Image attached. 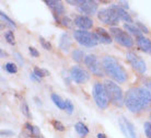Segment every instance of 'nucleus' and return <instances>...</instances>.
<instances>
[{
	"label": "nucleus",
	"mask_w": 151,
	"mask_h": 138,
	"mask_svg": "<svg viewBox=\"0 0 151 138\" xmlns=\"http://www.w3.org/2000/svg\"><path fill=\"white\" fill-rule=\"evenodd\" d=\"M125 104L132 113L151 110V93L146 88H132L125 94Z\"/></svg>",
	"instance_id": "nucleus-1"
},
{
	"label": "nucleus",
	"mask_w": 151,
	"mask_h": 138,
	"mask_svg": "<svg viewBox=\"0 0 151 138\" xmlns=\"http://www.w3.org/2000/svg\"><path fill=\"white\" fill-rule=\"evenodd\" d=\"M103 69L111 78L114 79L117 82H125L127 80V72L124 68L122 67V65L117 61L114 57L112 56H105L103 58L102 61Z\"/></svg>",
	"instance_id": "nucleus-2"
},
{
	"label": "nucleus",
	"mask_w": 151,
	"mask_h": 138,
	"mask_svg": "<svg viewBox=\"0 0 151 138\" xmlns=\"http://www.w3.org/2000/svg\"><path fill=\"white\" fill-rule=\"evenodd\" d=\"M104 88L106 90L107 98H109V100L112 104L117 106V108H122L125 104V98L123 90L121 89V87L118 86L116 82L112 81V80H105Z\"/></svg>",
	"instance_id": "nucleus-3"
},
{
	"label": "nucleus",
	"mask_w": 151,
	"mask_h": 138,
	"mask_svg": "<svg viewBox=\"0 0 151 138\" xmlns=\"http://www.w3.org/2000/svg\"><path fill=\"white\" fill-rule=\"evenodd\" d=\"M92 94H93V99H94L95 103L100 108H107L109 105V98H107V93H106V90L104 88V85L96 82L93 86V90H92Z\"/></svg>",
	"instance_id": "nucleus-4"
},
{
	"label": "nucleus",
	"mask_w": 151,
	"mask_h": 138,
	"mask_svg": "<svg viewBox=\"0 0 151 138\" xmlns=\"http://www.w3.org/2000/svg\"><path fill=\"white\" fill-rule=\"evenodd\" d=\"M98 19L104 24L111 25L114 27V25L118 24L119 17L117 14V11L114 8H109V9H101L98 12Z\"/></svg>",
	"instance_id": "nucleus-5"
},
{
	"label": "nucleus",
	"mask_w": 151,
	"mask_h": 138,
	"mask_svg": "<svg viewBox=\"0 0 151 138\" xmlns=\"http://www.w3.org/2000/svg\"><path fill=\"white\" fill-rule=\"evenodd\" d=\"M73 38L80 45L86 47H93L98 45V40L95 38L94 33H90L83 30H77L73 32Z\"/></svg>",
	"instance_id": "nucleus-6"
},
{
	"label": "nucleus",
	"mask_w": 151,
	"mask_h": 138,
	"mask_svg": "<svg viewBox=\"0 0 151 138\" xmlns=\"http://www.w3.org/2000/svg\"><path fill=\"white\" fill-rule=\"evenodd\" d=\"M111 33L113 35L114 40H115L118 44H121L122 46L132 47V44H134L132 38H130L126 32H124V31L121 30V29H118V27H111Z\"/></svg>",
	"instance_id": "nucleus-7"
},
{
	"label": "nucleus",
	"mask_w": 151,
	"mask_h": 138,
	"mask_svg": "<svg viewBox=\"0 0 151 138\" xmlns=\"http://www.w3.org/2000/svg\"><path fill=\"white\" fill-rule=\"evenodd\" d=\"M126 57H127V60L129 61V64L132 65V67L136 71H138L139 74L144 75L146 70H147V67H146V64H145L144 60L141 59L138 55H136L134 52H128Z\"/></svg>",
	"instance_id": "nucleus-8"
},
{
	"label": "nucleus",
	"mask_w": 151,
	"mask_h": 138,
	"mask_svg": "<svg viewBox=\"0 0 151 138\" xmlns=\"http://www.w3.org/2000/svg\"><path fill=\"white\" fill-rule=\"evenodd\" d=\"M118 125H119L122 133L127 138H136L135 127H134L132 123H130L126 117L119 116V118H118Z\"/></svg>",
	"instance_id": "nucleus-9"
},
{
	"label": "nucleus",
	"mask_w": 151,
	"mask_h": 138,
	"mask_svg": "<svg viewBox=\"0 0 151 138\" xmlns=\"http://www.w3.org/2000/svg\"><path fill=\"white\" fill-rule=\"evenodd\" d=\"M84 64L87 65V67L91 70L92 74H94L95 76H99V77H102L103 72L101 70V67H100V64L98 61V57L91 54V55H88L84 58Z\"/></svg>",
	"instance_id": "nucleus-10"
},
{
	"label": "nucleus",
	"mask_w": 151,
	"mask_h": 138,
	"mask_svg": "<svg viewBox=\"0 0 151 138\" xmlns=\"http://www.w3.org/2000/svg\"><path fill=\"white\" fill-rule=\"evenodd\" d=\"M70 76L71 79L77 83H84L89 80V74L79 66H72L70 69Z\"/></svg>",
	"instance_id": "nucleus-11"
},
{
	"label": "nucleus",
	"mask_w": 151,
	"mask_h": 138,
	"mask_svg": "<svg viewBox=\"0 0 151 138\" xmlns=\"http://www.w3.org/2000/svg\"><path fill=\"white\" fill-rule=\"evenodd\" d=\"M78 10L84 14H93L98 10V2L94 0H82V4L78 7Z\"/></svg>",
	"instance_id": "nucleus-12"
},
{
	"label": "nucleus",
	"mask_w": 151,
	"mask_h": 138,
	"mask_svg": "<svg viewBox=\"0 0 151 138\" xmlns=\"http://www.w3.org/2000/svg\"><path fill=\"white\" fill-rule=\"evenodd\" d=\"M75 24L81 30H88L91 29L93 25V21L91 18L86 17V15H78L75 19Z\"/></svg>",
	"instance_id": "nucleus-13"
},
{
	"label": "nucleus",
	"mask_w": 151,
	"mask_h": 138,
	"mask_svg": "<svg viewBox=\"0 0 151 138\" xmlns=\"http://www.w3.org/2000/svg\"><path fill=\"white\" fill-rule=\"evenodd\" d=\"M94 35L98 42L102 43V44H111L112 43V38H111L109 32L104 30L103 27H96Z\"/></svg>",
	"instance_id": "nucleus-14"
},
{
	"label": "nucleus",
	"mask_w": 151,
	"mask_h": 138,
	"mask_svg": "<svg viewBox=\"0 0 151 138\" xmlns=\"http://www.w3.org/2000/svg\"><path fill=\"white\" fill-rule=\"evenodd\" d=\"M137 45L141 51L146 53H151V41L149 38H145L144 35H141L139 38H137Z\"/></svg>",
	"instance_id": "nucleus-15"
},
{
	"label": "nucleus",
	"mask_w": 151,
	"mask_h": 138,
	"mask_svg": "<svg viewBox=\"0 0 151 138\" xmlns=\"http://www.w3.org/2000/svg\"><path fill=\"white\" fill-rule=\"evenodd\" d=\"M71 46V40L69 38L67 33H63L60 36V41H59V47L63 52H68L69 48Z\"/></svg>",
	"instance_id": "nucleus-16"
},
{
	"label": "nucleus",
	"mask_w": 151,
	"mask_h": 138,
	"mask_svg": "<svg viewBox=\"0 0 151 138\" xmlns=\"http://www.w3.org/2000/svg\"><path fill=\"white\" fill-rule=\"evenodd\" d=\"M112 8H114V9L117 11V14H118V17H119V19L124 20L125 22H127V23H132V17L126 12L125 9H122L119 6H116V4H113Z\"/></svg>",
	"instance_id": "nucleus-17"
},
{
	"label": "nucleus",
	"mask_w": 151,
	"mask_h": 138,
	"mask_svg": "<svg viewBox=\"0 0 151 138\" xmlns=\"http://www.w3.org/2000/svg\"><path fill=\"white\" fill-rule=\"evenodd\" d=\"M75 129H76V131H77V133L81 136V137H83V136L88 135V133H89V128H88V127L86 126L82 122H78V123L76 124Z\"/></svg>",
	"instance_id": "nucleus-18"
},
{
	"label": "nucleus",
	"mask_w": 151,
	"mask_h": 138,
	"mask_svg": "<svg viewBox=\"0 0 151 138\" xmlns=\"http://www.w3.org/2000/svg\"><path fill=\"white\" fill-rule=\"evenodd\" d=\"M52 100H53L54 104L56 105L57 108H59L60 110H65V108H66V103H65V101L63 100L58 94H56V93L52 94Z\"/></svg>",
	"instance_id": "nucleus-19"
},
{
	"label": "nucleus",
	"mask_w": 151,
	"mask_h": 138,
	"mask_svg": "<svg viewBox=\"0 0 151 138\" xmlns=\"http://www.w3.org/2000/svg\"><path fill=\"white\" fill-rule=\"evenodd\" d=\"M124 27L126 29V30L128 31V32H130L132 34H134V35H136L137 38H139V36H141L142 34H141V31L137 27V26H135L134 24H129V23H125L124 24Z\"/></svg>",
	"instance_id": "nucleus-20"
},
{
	"label": "nucleus",
	"mask_w": 151,
	"mask_h": 138,
	"mask_svg": "<svg viewBox=\"0 0 151 138\" xmlns=\"http://www.w3.org/2000/svg\"><path fill=\"white\" fill-rule=\"evenodd\" d=\"M84 53L81 49H75L72 52V59L77 61V63H81L82 60H84Z\"/></svg>",
	"instance_id": "nucleus-21"
},
{
	"label": "nucleus",
	"mask_w": 151,
	"mask_h": 138,
	"mask_svg": "<svg viewBox=\"0 0 151 138\" xmlns=\"http://www.w3.org/2000/svg\"><path fill=\"white\" fill-rule=\"evenodd\" d=\"M33 74H34V75L40 79V78H44V77L49 76V71L46 70V69H42V68L34 67V69H33Z\"/></svg>",
	"instance_id": "nucleus-22"
},
{
	"label": "nucleus",
	"mask_w": 151,
	"mask_h": 138,
	"mask_svg": "<svg viewBox=\"0 0 151 138\" xmlns=\"http://www.w3.org/2000/svg\"><path fill=\"white\" fill-rule=\"evenodd\" d=\"M4 69H6L9 74H17V71H18L17 65L13 63H7L4 65Z\"/></svg>",
	"instance_id": "nucleus-23"
},
{
	"label": "nucleus",
	"mask_w": 151,
	"mask_h": 138,
	"mask_svg": "<svg viewBox=\"0 0 151 138\" xmlns=\"http://www.w3.org/2000/svg\"><path fill=\"white\" fill-rule=\"evenodd\" d=\"M4 38H6V41L9 43V44H14L15 43V38H14V34L12 31H7L6 33H4Z\"/></svg>",
	"instance_id": "nucleus-24"
},
{
	"label": "nucleus",
	"mask_w": 151,
	"mask_h": 138,
	"mask_svg": "<svg viewBox=\"0 0 151 138\" xmlns=\"http://www.w3.org/2000/svg\"><path fill=\"white\" fill-rule=\"evenodd\" d=\"M0 17H1V19L4 20V21H6V22H7L10 26H12L13 29H15V27H17L15 23L13 22V21H12V20L10 19V18H9L7 14H6V13H4V12H0Z\"/></svg>",
	"instance_id": "nucleus-25"
},
{
	"label": "nucleus",
	"mask_w": 151,
	"mask_h": 138,
	"mask_svg": "<svg viewBox=\"0 0 151 138\" xmlns=\"http://www.w3.org/2000/svg\"><path fill=\"white\" fill-rule=\"evenodd\" d=\"M21 108V112L27 116V117H31V114H30V111H29V106H27V102H24V101H23L22 104H21V108Z\"/></svg>",
	"instance_id": "nucleus-26"
},
{
	"label": "nucleus",
	"mask_w": 151,
	"mask_h": 138,
	"mask_svg": "<svg viewBox=\"0 0 151 138\" xmlns=\"http://www.w3.org/2000/svg\"><path fill=\"white\" fill-rule=\"evenodd\" d=\"M52 124H53L54 128H55L56 131H65V126L60 123V122H59V121L54 119L53 122H52Z\"/></svg>",
	"instance_id": "nucleus-27"
},
{
	"label": "nucleus",
	"mask_w": 151,
	"mask_h": 138,
	"mask_svg": "<svg viewBox=\"0 0 151 138\" xmlns=\"http://www.w3.org/2000/svg\"><path fill=\"white\" fill-rule=\"evenodd\" d=\"M40 43H41V45L43 46V48L47 49V51H50V49H52V44H50L49 42L46 41L45 38H42V36L40 38Z\"/></svg>",
	"instance_id": "nucleus-28"
},
{
	"label": "nucleus",
	"mask_w": 151,
	"mask_h": 138,
	"mask_svg": "<svg viewBox=\"0 0 151 138\" xmlns=\"http://www.w3.org/2000/svg\"><path fill=\"white\" fill-rule=\"evenodd\" d=\"M65 103H66V108H65V111H67L68 114H71L73 112V105L69 100H65Z\"/></svg>",
	"instance_id": "nucleus-29"
},
{
	"label": "nucleus",
	"mask_w": 151,
	"mask_h": 138,
	"mask_svg": "<svg viewBox=\"0 0 151 138\" xmlns=\"http://www.w3.org/2000/svg\"><path fill=\"white\" fill-rule=\"evenodd\" d=\"M145 133L148 138H151V123L150 122H146L145 123Z\"/></svg>",
	"instance_id": "nucleus-30"
},
{
	"label": "nucleus",
	"mask_w": 151,
	"mask_h": 138,
	"mask_svg": "<svg viewBox=\"0 0 151 138\" xmlns=\"http://www.w3.org/2000/svg\"><path fill=\"white\" fill-rule=\"evenodd\" d=\"M60 23L64 26H66V27H71V25H72V21L69 19V18H67V17L63 18V19L60 20Z\"/></svg>",
	"instance_id": "nucleus-31"
},
{
	"label": "nucleus",
	"mask_w": 151,
	"mask_h": 138,
	"mask_svg": "<svg viewBox=\"0 0 151 138\" xmlns=\"http://www.w3.org/2000/svg\"><path fill=\"white\" fill-rule=\"evenodd\" d=\"M136 25H137V27H138V29H139L140 31H141V33H142V32H144V33H149V30H148V27L146 25H144V24H142V23H140V22H137L136 23Z\"/></svg>",
	"instance_id": "nucleus-32"
},
{
	"label": "nucleus",
	"mask_w": 151,
	"mask_h": 138,
	"mask_svg": "<svg viewBox=\"0 0 151 138\" xmlns=\"http://www.w3.org/2000/svg\"><path fill=\"white\" fill-rule=\"evenodd\" d=\"M67 4H72V6H76V7L78 8L80 4H82V0H67Z\"/></svg>",
	"instance_id": "nucleus-33"
},
{
	"label": "nucleus",
	"mask_w": 151,
	"mask_h": 138,
	"mask_svg": "<svg viewBox=\"0 0 151 138\" xmlns=\"http://www.w3.org/2000/svg\"><path fill=\"white\" fill-rule=\"evenodd\" d=\"M144 85H145V87H146V89L151 93V79H145Z\"/></svg>",
	"instance_id": "nucleus-34"
},
{
	"label": "nucleus",
	"mask_w": 151,
	"mask_h": 138,
	"mask_svg": "<svg viewBox=\"0 0 151 138\" xmlns=\"http://www.w3.org/2000/svg\"><path fill=\"white\" fill-rule=\"evenodd\" d=\"M14 57H15V59L18 60V63H19L21 66H23V65H24V60H23L22 56L20 55L19 53H14Z\"/></svg>",
	"instance_id": "nucleus-35"
},
{
	"label": "nucleus",
	"mask_w": 151,
	"mask_h": 138,
	"mask_svg": "<svg viewBox=\"0 0 151 138\" xmlns=\"http://www.w3.org/2000/svg\"><path fill=\"white\" fill-rule=\"evenodd\" d=\"M29 51H30V54L33 57H38L40 56V53H38L37 49H35L34 47H29Z\"/></svg>",
	"instance_id": "nucleus-36"
},
{
	"label": "nucleus",
	"mask_w": 151,
	"mask_h": 138,
	"mask_svg": "<svg viewBox=\"0 0 151 138\" xmlns=\"http://www.w3.org/2000/svg\"><path fill=\"white\" fill-rule=\"evenodd\" d=\"M24 126H25V128H27V131H30L31 135L34 134V127L35 126H32V125H31L30 123H25V125H24Z\"/></svg>",
	"instance_id": "nucleus-37"
},
{
	"label": "nucleus",
	"mask_w": 151,
	"mask_h": 138,
	"mask_svg": "<svg viewBox=\"0 0 151 138\" xmlns=\"http://www.w3.org/2000/svg\"><path fill=\"white\" fill-rule=\"evenodd\" d=\"M11 135H13V131H1V136H4V137H6V136H11Z\"/></svg>",
	"instance_id": "nucleus-38"
},
{
	"label": "nucleus",
	"mask_w": 151,
	"mask_h": 138,
	"mask_svg": "<svg viewBox=\"0 0 151 138\" xmlns=\"http://www.w3.org/2000/svg\"><path fill=\"white\" fill-rule=\"evenodd\" d=\"M119 4H123V8H125V9H128V2H126V1H119Z\"/></svg>",
	"instance_id": "nucleus-39"
},
{
	"label": "nucleus",
	"mask_w": 151,
	"mask_h": 138,
	"mask_svg": "<svg viewBox=\"0 0 151 138\" xmlns=\"http://www.w3.org/2000/svg\"><path fill=\"white\" fill-rule=\"evenodd\" d=\"M96 137H98V138H107V137L105 136V135L102 134V133H99V134L96 135Z\"/></svg>",
	"instance_id": "nucleus-40"
},
{
	"label": "nucleus",
	"mask_w": 151,
	"mask_h": 138,
	"mask_svg": "<svg viewBox=\"0 0 151 138\" xmlns=\"http://www.w3.org/2000/svg\"><path fill=\"white\" fill-rule=\"evenodd\" d=\"M31 138H44L42 135H37V136H34V135H31Z\"/></svg>",
	"instance_id": "nucleus-41"
}]
</instances>
